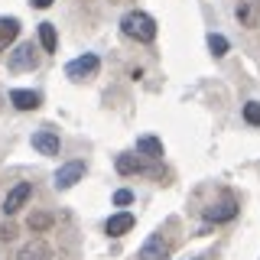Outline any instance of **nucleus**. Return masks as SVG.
<instances>
[{
	"mask_svg": "<svg viewBox=\"0 0 260 260\" xmlns=\"http://www.w3.org/2000/svg\"><path fill=\"white\" fill-rule=\"evenodd\" d=\"M120 29H124V36L137 39V43H153V39H156V20L143 10H130L124 20H120Z\"/></svg>",
	"mask_w": 260,
	"mask_h": 260,
	"instance_id": "1",
	"label": "nucleus"
},
{
	"mask_svg": "<svg viewBox=\"0 0 260 260\" xmlns=\"http://www.w3.org/2000/svg\"><path fill=\"white\" fill-rule=\"evenodd\" d=\"M98 69H101V59L94 52H85V55H78V59H72L65 65V75L72 81H85V78H94Z\"/></svg>",
	"mask_w": 260,
	"mask_h": 260,
	"instance_id": "2",
	"label": "nucleus"
},
{
	"mask_svg": "<svg viewBox=\"0 0 260 260\" xmlns=\"http://www.w3.org/2000/svg\"><path fill=\"white\" fill-rule=\"evenodd\" d=\"M7 65H10L13 72H32L39 65V55H36V49H32V43H20L10 52V59H7Z\"/></svg>",
	"mask_w": 260,
	"mask_h": 260,
	"instance_id": "3",
	"label": "nucleus"
},
{
	"mask_svg": "<svg viewBox=\"0 0 260 260\" xmlns=\"http://www.w3.org/2000/svg\"><path fill=\"white\" fill-rule=\"evenodd\" d=\"M29 195H32V182H16L4 199V215H16V211L29 202Z\"/></svg>",
	"mask_w": 260,
	"mask_h": 260,
	"instance_id": "4",
	"label": "nucleus"
},
{
	"mask_svg": "<svg viewBox=\"0 0 260 260\" xmlns=\"http://www.w3.org/2000/svg\"><path fill=\"white\" fill-rule=\"evenodd\" d=\"M81 176H85V162H78V159H72V162H65V166L55 173V189H72L75 182H81Z\"/></svg>",
	"mask_w": 260,
	"mask_h": 260,
	"instance_id": "5",
	"label": "nucleus"
},
{
	"mask_svg": "<svg viewBox=\"0 0 260 260\" xmlns=\"http://www.w3.org/2000/svg\"><path fill=\"white\" fill-rule=\"evenodd\" d=\"M166 254H169V241L162 234H150L140 247V260H166Z\"/></svg>",
	"mask_w": 260,
	"mask_h": 260,
	"instance_id": "6",
	"label": "nucleus"
},
{
	"mask_svg": "<svg viewBox=\"0 0 260 260\" xmlns=\"http://www.w3.org/2000/svg\"><path fill=\"white\" fill-rule=\"evenodd\" d=\"M16 260H52V250H49V244L43 238H32L29 244H23Z\"/></svg>",
	"mask_w": 260,
	"mask_h": 260,
	"instance_id": "7",
	"label": "nucleus"
},
{
	"mask_svg": "<svg viewBox=\"0 0 260 260\" xmlns=\"http://www.w3.org/2000/svg\"><path fill=\"white\" fill-rule=\"evenodd\" d=\"M234 215H238V202H234V199H224V202H218V205L205 208V221H215V224L231 221Z\"/></svg>",
	"mask_w": 260,
	"mask_h": 260,
	"instance_id": "8",
	"label": "nucleus"
},
{
	"mask_svg": "<svg viewBox=\"0 0 260 260\" xmlns=\"http://www.w3.org/2000/svg\"><path fill=\"white\" fill-rule=\"evenodd\" d=\"M32 146H36L43 156H59V137L52 134V130H39V134H32Z\"/></svg>",
	"mask_w": 260,
	"mask_h": 260,
	"instance_id": "9",
	"label": "nucleus"
},
{
	"mask_svg": "<svg viewBox=\"0 0 260 260\" xmlns=\"http://www.w3.org/2000/svg\"><path fill=\"white\" fill-rule=\"evenodd\" d=\"M10 101H13V108H20V111H36L43 98H39L36 91H26V88H13Z\"/></svg>",
	"mask_w": 260,
	"mask_h": 260,
	"instance_id": "10",
	"label": "nucleus"
},
{
	"mask_svg": "<svg viewBox=\"0 0 260 260\" xmlns=\"http://www.w3.org/2000/svg\"><path fill=\"white\" fill-rule=\"evenodd\" d=\"M130 228H134V215H130V211H117V215L108 218V234L111 238H120V234H127Z\"/></svg>",
	"mask_w": 260,
	"mask_h": 260,
	"instance_id": "11",
	"label": "nucleus"
},
{
	"mask_svg": "<svg viewBox=\"0 0 260 260\" xmlns=\"http://www.w3.org/2000/svg\"><path fill=\"white\" fill-rule=\"evenodd\" d=\"M137 156L162 159V143L156 140V137H140V140H137Z\"/></svg>",
	"mask_w": 260,
	"mask_h": 260,
	"instance_id": "12",
	"label": "nucleus"
},
{
	"mask_svg": "<svg viewBox=\"0 0 260 260\" xmlns=\"http://www.w3.org/2000/svg\"><path fill=\"white\" fill-rule=\"evenodd\" d=\"M16 36H20V23H16L13 16H0V52H4Z\"/></svg>",
	"mask_w": 260,
	"mask_h": 260,
	"instance_id": "13",
	"label": "nucleus"
},
{
	"mask_svg": "<svg viewBox=\"0 0 260 260\" xmlns=\"http://www.w3.org/2000/svg\"><path fill=\"white\" fill-rule=\"evenodd\" d=\"M143 159L140 156H134V153H120L117 156V173H124V176H130V173H143Z\"/></svg>",
	"mask_w": 260,
	"mask_h": 260,
	"instance_id": "14",
	"label": "nucleus"
},
{
	"mask_svg": "<svg viewBox=\"0 0 260 260\" xmlns=\"http://www.w3.org/2000/svg\"><path fill=\"white\" fill-rule=\"evenodd\" d=\"M39 43H43L46 52H55L59 39H55V26H52V23H39Z\"/></svg>",
	"mask_w": 260,
	"mask_h": 260,
	"instance_id": "15",
	"label": "nucleus"
},
{
	"mask_svg": "<svg viewBox=\"0 0 260 260\" xmlns=\"http://www.w3.org/2000/svg\"><path fill=\"white\" fill-rule=\"evenodd\" d=\"M26 224H29V231H32V234H43L46 228H52V215H49V211H32Z\"/></svg>",
	"mask_w": 260,
	"mask_h": 260,
	"instance_id": "16",
	"label": "nucleus"
},
{
	"mask_svg": "<svg viewBox=\"0 0 260 260\" xmlns=\"http://www.w3.org/2000/svg\"><path fill=\"white\" fill-rule=\"evenodd\" d=\"M208 49L221 59V55H228V39L221 36V32H211V36H208Z\"/></svg>",
	"mask_w": 260,
	"mask_h": 260,
	"instance_id": "17",
	"label": "nucleus"
},
{
	"mask_svg": "<svg viewBox=\"0 0 260 260\" xmlns=\"http://www.w3.org/2000/svg\"><path fill=\"white\" fill-rule=\"evenodd\" d=\"M244 120H247V124H254V127H260V101L244 104Z\"/></svg>",
	"mask_w": 260,
	"mask_h": 260,
	"instance_id": "18",
	"label": "nucleus"
},
{
	"mask_svg": "<svg viewBox=\"0 0 260 260\" xmlns=\"http://www.w3.org/2000/svg\"><path fill=\"white\" fill-rule=\"evenodd\" d=\"M134 202V195H130L127 189H120V192H114V205H130Z\"/></svg>",
	"mask_w": 260,
	"mask_h": 260,
	"instance_id": "19",
	"label": "nucleus"
},
{
	"mask_svg": "<svg viewBox=\"0 0 260 260\" xmlns=\"http://www.w3.org/2000/svg\"><path fill=\"white\" fill-rule=\"evenodd\" d=\"M32 7H39V10H46V7H52V0H32Z\"/></svg>",
	"mask_w": 260,
	"mask_h": 260,
	"instance_id": "20",
	"label": "nucleus"
}]
</instances>
